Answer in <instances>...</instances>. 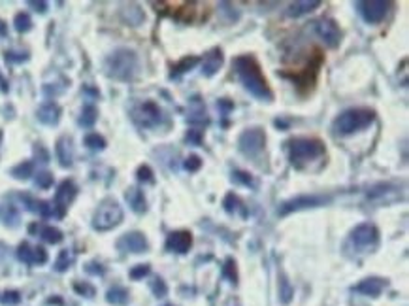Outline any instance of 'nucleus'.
<instances>
[{"instance_id":"nucleus-1","label":"nucleus","mask_w":409,"mask_h":306,"mask_svg":"<svg viewBox=\"0 0 409 306\" xmlns=\"http://www.w3.org/2000/svg\"><path fill=\"white\" fill-rule=\"evenodd\" d=\"M234 68L241 83L249 89V93L259 101H272V89L268 87L266 78L262 74L259 63L249 55H241L234 59Z\"/></svg>"},{"instance_id":"nucleus-2","label":"nucleus","mask_w":409,"mask_h":306,"mask_svg":"<svg viewBox=\"0 0 409 306\" xmlns=\"http://www.w3.org/2000/svg\"><path fill=\"white\" fill-rule=\"evenodd\" d=\"M287 151H289V159H291L292 167H296V169H304L311 161L324 157V153H326L322 142L315 140V138H294V140H289Z\"/></svg>"},{"instance_id":"nucleus-3","label":"nucleus","mask_w":409,"mask_h":306,"mask_svg":"<svg viewBox=\"0 0 409 306\" xmlns=\"http://www.w3.org/2000/svg\"><path fill=\"white\" fill-rule=\"evenodd\" d=\"M138 67V57L130 49H117L106 59V74L119 81L132 79Z\"/></svg>"},{"instance_id":"nucleus-4","label":"nucleus","mask_w":409,"mask_h":306,"mask_svg":"<svg viewBox=\"0 0 409 306\" xmlns=\"http://www.w3.org/2000/svg\"><path fill=\"white\" fill-rule=\"evenodd\" d=\"M375 119V112L370 108H352V110H345L334 119V131L338 135H352L356 131H360L364 127L372 123Z\"/></svg>"},{"instance_id":"nucleus-5","label":"nucleus","mask_w":409,"mask_h":306,"mask_svg":"<svg viewBox=\"0 0 409 306\" xmlns=\"http://www.w3.org/2000/svg\"><path fill=\"white\" fill-rule=\"evenodd\" d=\"M123 221V208L119 206L117 201L114 199H108L98 204L94 217H92V227L96 231H110L117 227Z\"/></svg>"},{"instance_id":"nucleus-6","label":"nucleus","mask_w":409,"mask_h":306,"mask_svg":"<svg viewBox=\"0 0 409 306\" xmlns=\"http://www.w3.org/2000/svg\"><path fill=\"white\" fill-rule=\"evenodd\" d=\"M153 8L164 15H174L175 19H179L183 23H189L194 19V11H196V4L194 2H155Z\"/></svg>"},{"instance_id":"nucleus-7","label":"nucleus","mask_w":409,"mask_h":306,"mask_svg":"<svg viewBox=\"0 0 409 306\" xmlns=\"http://www.w3.org/2000/svg\"><path fill=\"white\" fill-rule=\"evenodd\" d=\"M349 240L356 249H372L379 242V233L372 223H362L352 229Z\"/></svg>"},{"instance_id":"nucleus-8","label":"nucleus","mask_w":409,"mask_h":306,"mask_svg":"<svg viewBox=\"0 0 409 306\" xmlns=\"http://www.w3.org/2000/svg\"><path fill=\"white\" fill-rule=\"evenodd\" d=\"M356 10L360 11V15L368 23H379L385 19V15L390 10V2H385V0L356 2Z\"/></svg>"},{"instance_id":"nucleus-9","label":"nucleus","mask_w":409,"mask_h":306,"mask_svg":"<svg viewBox=\"0 0 409 306\" xmlns=\"http://www.w3.org/2000/svg\"><path fill=\"white\" fill-rule=\"evenodd\" d=\"M264 142H266V135H264L262 129H247V131L241 133L238 140L239 149L245 155H257L264 147Z\"/></svg>"},{"instance_id":"nucleus-10","label":"nucleus","mask_w":409,"mask_h":306,"mask_svg":"<svg viewBox=\"0 0 409 306\" xmlns=\"http://www.w3.org/2000/svg\"><path fill=\"white\" fill-rule=\"evenodd\" d=\"M315 31L324 40L326 45H330V47H338L340 45L341 31L334 19H319L317 25H315Z\"/></svg>"},{"instance_id":"nucleus-11","label":"nucleus","mask_w":409,"mask_h":306,"mask_svg":"<svg viewBox=\"0 0 409 306\" xmlns=\"http://www.w3.org/2000/svg\"><path fill=\"white\" fill-rule=\"evenodd\" d=\"M134 119H136L142 127H153V125H157L160 121L159 106L151 101L140 104L136 110H134Z\"/></svg>"},{"instance_id":"nucleus-12","label":"nucleus","mask_w":409,"mask_h":306,"mask_svg":"<svg viewBox=\"0 0 409 306\" xmlns=\"http://www.w3.org/2000/svg\"><path fill=\"white\" fill-rule=\"evenodd\" d=\"M76 195H78V187L74 185V181L72 180H64L60 185H58L57 195H55V203L53 204H55V208L58 210L60 217H64V214H66V206L74 201Z\"/></svg>"},{"instance_id":"nucleus-13","label":"nucleus","mask_w":409,"mask_h":306,"mask_svg":"<svg viewBox=\"0 0 409 306\" xmlns=\"http://www.w3.org/2000/svg\"><path fill=\"white\" fill-rule=\"evenodd\" d=\"M117 248L128 253H144L147 249V240L142 233H126L117 240Z\"/></svg>"},{"instance_id":"nucleus-14","label":"nucleus","mask_w":409,"mask_h":306,"mask_svg":"<svg viewBox=\"0 0 409 306\" xmlns=\"http://www.w3.org/2000/svg\"><path fill=\"white\" fill-rule=\"evenodd\" d=\"M193 246V237L189 231H175L166 238V249L175 253H187Z\"/></svg>"},{"instance_id":"nucleus-15","label":"nucleus","mask_w":409,"mask_h":306,"mask_svg":"<svg viewBox=\"0 0 409 306\" xmlns=\"http://www.w3.org/2000/svg\"><path fill=\"white\" fill-rule=\"evenodd\" d=\"M385 287H386V280L374 276V278H366V280H362L360 283H356V285L352 287V291H354V293H360V295H368V297H379Z\"/></svg>"},{"instance_id":"nucleus-16","label":"nucleus","mask_w":409,"mask_h":306,"mask_svg":"<svg viewBox=\"0 0 409 306\" xmlns=\"http://www.w3.org/2000/svg\"><path fill=\"white\" fill-rule=\"evenodd\" d=\"M326 201L324 197H298V199H292V201H287V203L281 206V214H291V212H296V210H302V208H313V206H319Z\"/></svg>"},{"instance_id":"nucleus-17","label":"nucleus","mask_w":409,"mask_h":306,"mask_svg":"<svg viewBox=\"0 0 409 306\" xmlns=\"http://www.w3.org/2000/svg\"><path fill=\"white\" fill-rule=\"evenodd\" d=\"M36 115H38V119L42 123L57 125L58 119H60V108H58V104H55V102H46V104H42L38 108Z\"/></svg>"},{"instance_id":"nucleus-18","label":"nucleus","mask_w":409,"mask_h":306,"mask_svg":"<svg viewBox=\"0 0 409 306\" xmlns=\"http://www.w3.org/2000/svg\"><path fill=\"white\" fill-rule=\"evenodd\" d=\"M202 72H204V76H213L217 70L221 68V65H223V51L221 49H211V51H207L204 55V61H202Z\"/></svg>"},{"instance_id":"nucleus-19","label":"nucleus","mask_w":409,"mask_h":306,"mask_svg":"<svg viewBox=\"0 0 409 306\" xmlns=\"http://www.w3.org/2000/svg\"><path fill=\"white\" fill-rule=\"evenodd\" d=\"M57 157L60 167H70L74 161V151H72V140L68 136H60L57 142Z\"/></svg>"},{"instance_id":"nucleus-20","label":"nucleus","mask_w":409,"mask_h":306,"mask_svg":"<svg viewBox=\"0 0 409 306\" xmlns=\"http://www.w3.org/2000/svg\"><path fill=\"white\" fill-rule=\"evenodd\" d=\"M126 201L130 204V208L136 212V214H144L147 210V204H146V197H144V191L140 187H130L126 191Z\"/></svg>"},{"instance_id":"nucleus-21","label":"nucleus","mask_w":409,"mask_h":306,"mask_svg":"<svg viewBox=\"0 0 409 306\" xmlns=\"http://www.w3.org/2000/svg\"><path fill=\"white\" fill-rule=\"evenodd\" d=\"M317 6H321V2L319 0H304V2H292L291 6H289V15L291 17H298V15H304V13H309V11H313Z\"/></svg>"},{"instance_id":"nucleus-22","label":"nucleus","mask_w":409,"mask_h":306,"mask_svg":"<svg viewBox=\"0 0 409 306\" xmlns=\"http://www.w3.org/2000/svg\"><path fill=\"white\" fill-rule=\"evenodd\" d=\"M0 221L8 227L19 225V214H17V210L13 206H10V204H2L0 206Z\"/></svg>"},{"instance_id":"nucleus-23","label":"nucleus","mask_w":409,"mask_h":306,"mask_svg":"<svg viewBox=\"0 0 409 306\" xmlns=\"http://www.w3.org/2000/svg\"><path fill=\"white\" fill-rule=\"evenodd\" d=\"M106 301L110 305H125L128 301V291L123 287H112L108 293H106Z\"/></svg>"},{"instance_id":"nucleus-24","label":"nucleus","mask_w":409,"mask_h":306,"mask_svg":"<svg viewBox=\"0 0 409 306\" xmlns=\"http://www.w3.org/2000/svg\"><path fill=\"white\" fill-rule=\"evenodd\" d=\"M96 117H98V112H96V108L94 106H85L83 110H81V115H80V125L81 127H85V129H89V127H92V125L96 123Z\"/></svg>"},{"instance_id":"nucleus-25","label":"nucleus","mask_w":409,"mask_h":306,"mask_svg":"<svg viewBox=\"0 0 409 306\" xmlns=\"http://www.w3.org/2000/svg\"><path fill=\"white\" fill-rule=\"evenodd\" d=\"M292 293H294V289H292L291 282L287 280L285 274H281V276H279V299L283 301L285 305H289L291 299H292Z\"/></svg>"},{"instance_id":"nucleus-26","label":"nucleus","mask_w":409,"mask_h":306,"mask_svg":"<svg viewBox=\"0 0 409 306\" xmlns=\"http://www.w3.org/2000/svg\"><path fill=\"white\" fill-rule=\"evenodd\" d=\"M32 170H34V165H32L30 161H25V163H21V165L13 167L12 176L13 178H19V180H27V178H30V176H32Z\"/></svg>"},{"instance_id":"nucleus-27","label":"nucleus","mask_w":409,"mask_h":306,"mask_svg":"<svg viewBox=\"0 0 409 306\" xmlns=\"http://www.w3.org/2000/svg\"><path fill=\"white\" fill-rule=\"evenodd\" d=\"M40 237L44 238L47 244H58L62 240V233L58 229H55V227H44L42 233H40Z\"/></svg>"},{"instance_id":"nucleus-28","label":"nucleus","mask_w":409,"mask_h":306,"mask_svg":"<svg viewBox=\"0 0 409 306\" xmlns=\"http://www.w3.org/2000/svg\"><path fill=\"white\" fill-rule=\"evenodd\" d=\"M123 17L126 19V23H130V25H138V23L142 21V11H140V8L138 6H134V4H128L125 10H123Z\"/></svg>"},{"instance_id":"nucleus-29","label":"nucleus","mask_w":409,"mask_h":306,"mask_svg":"<svg viewBox=\"0 0 409 306\" xmlns=\"http://www.w3.org/2000/svg\"><path fill=\"white\" fill-rule=\"evenodd\" d=\"M223 276L227 278L230 283H238V271H236V263L232 259H227L225 265H223Z\"/></svg>"},{"instance_id":"nucleus-30","label":"nucleus","mask_w":409,"mask_h":306,"mask_svg":"<svg viewBox=\"0 0 409 306\" xmlns=\"http://www.w3.org/2000/svg\"><path fill=\"white\" fill-rule=\"evenodd\" d=\"M13 25H15V31H17V33H29L30 27H32V21H30L29 13H17Z\"/></svg>"},{"instance_id":"nucleus-31","label":"nucleus","mask_w":409,"mask_h":306,"mask_svg":"<svg viewBox=\"0 0 409 306\" xmlns=\"http://www.w3.org/2000/svg\"><path fill=\"white\" fill-rule=\"evenodd\" d=\"M85 146L91 147V149H104L106 147V138L102 135H96V133L87 135L85 136Z\"/></svg>"},{"instance_id":"nucleus-32","label":"nucleus","mask_w":409,"mask_h":306,"mask_svg":"<svg viewBox=\"0 0 409 306\" xmlns=\"http://www.w3.org/2000/svg\"><path fill=\"white\" fill-rule=\"evenodd\" d=\"M196 63H198V57H187V59H183L181 63H177V65L174 67V70H172V76H177V74H181V72L191 70Z\"/></svg>"},{"instance_id":"nucleus-33","label":"nucleus","mask_w":409,"mask_h":306,"mask_svg":"<svg viewBox=\"0 0 409 306\" xmlns=\"http://www.w3.org/2000/svg\"><path fill=\"white\" fill-rule=\"evenodd\" d=\"M36 185H38L40 189H47V187H51V185H53V174H51V172H47V170L38 172V174H36Z\"/></svg>"},{"instance_id":"nucleus-34","label":"nucleus","mask_w":409,"mask_h":306,"mask_svg":"<svg viewBox=\"0 0 409 306\" xmlns=\"http://www.w3.org/2000/svg\"><path fill=\"white\" fill-rule=\"evenodd\" d=\"M223 206H225V210H227L228 214H234V212H238V208L241 206V203H239V199L234 195V193H228L227 197H225Z\"/></svg>"},{"instance_id":"nucleus-35","label":"nucleus","mask_w":409,"mask_h":306,"mask_svg":"<svg viewBox=\"0 0 409 306\" xmlns=\"http://www.w3.org/2000/svg\"><path fill=\"white\" fill-rule=\"evenodd\" d=\"M17 257L27 263V265H32V246H29L27 242H23L19 248H17Z\"/></svg>"},{"instance_id":"nucleus-36","label":"nucleus","mask_w":409,"mask_h":306,"mask_svg":"<svg viewBox=\"0 0 409 306\" xmlns=\"http://www.w3.org/2000/svg\"><path fill=\"white\" fill-rule=\"evenodd\" d=\"M151 289H153L155 297H164V295L168 293V287H166V283H164L162 278H155L151 282Z\"/></svg>"},{"instance_id":"nucleus-37","label":"nucleus","mask_w":409,"mask_h":306,"mask_svg":"<svg viewBox=\"0 0 409 306\" xmlns=\"http://www.w3.org/2000/svg\"><path fill=\"white\" fill-rule=\"evenodd\" d=\"M68 267H70L68 251H60V255L57 257V263H55V271H57V272H64V271H68Z\"/></svg>"},{"instance_id":"nucleus-38","label":"nucleus","mask_w":409,"mask_h":306,"mask_svg":"<svg viewBox=\"0 0 409 306\" xmlns=\"http://www.w3.org/2000/svg\"><path fill=\"white\" fill-rule=\"evenodd\" d=\"M47 261V251L42 246L32 248V265H44Z\"/></svg>"},{"instance_id":"nucleus-39","label":"nucleus","mask_w":409,"mask_h":306,"mask_svg":"<svg viewBox=\"0 0 409 306\" xmlns=\"http://www.w3.org/2000/svg\"><path fill=\"white\" fill-rule=\"evenodd\" d=\"M74 289L80 295H83V297H94V287L87 282H76L74 283Z\"/></svg>"},{"instance_id":"nucleus-40","label":"nucleus","mask_w":409,"mask_h":306,"mask_svg":"<svg viewBox=\"0 0 409 306\" xmlns=\"http://www.w3.org/2000/svg\"><path fill=\"white\" fill-rule=\"evenodd\" d=\"M149 272H151V267L149 265H138V267H134L132 271H130V278L132 280H142V278H146Z\"/></svg>"},{"instance_id":"nucleus-41","label":"nucleus","mask_w":409,"mask_h":306,"mask_svg":"<svg viewBox=\"0 0 409 306\" xmlns=\"http://www.w3.org/2000/svg\"><path fill=\"white\" fill-rule=\"evenodd\" d=\"M2 305H8V306H12V305H19V301H21V295L17 293V291H6V293L2 295Z\"/></svg>"},{"instance_id":"nucleus-42","label":"nucleus","mask_w":409,"mask_h":306,"mask_svg":"<svg viewBox=\"0 0 409 306\" xmlns=\"http://www.w3.org/2000/svg\"><path fill=\"white\" fill-rule=\"evenodd\" d=\"M187 142H189V144H194V146H200V144H202V131H198V129H189V133H187Z\"/></svg>"},{"instance_id":"nucleus-43","label":"nucleus","mask_w":409,"mask_h":306,"mask_svg":"<svg viewBox=\"0 0 409 306\" xmlns=\"http://www.w3.org/2000/svg\"><path fill=\"white\" fill-rule=\"evenodd\" d=\"M202 167V159L198 157V155H191V157L185 161V169L189 170V172H193V170H198Z\"/></svg>"},{"instance_id":"nucleus-44","label":"nucleus","mask_w":409,"mask_h":306,"mask_svg":"<svg viewBox=\"0 0 409 306\" xmlns=\"http://www.w3.org/2000/svg\"><path fill=\"white\" fill-rule=\"evenodd\" d=\"M136 176H138V180H142V181H151L153 180V172H151V169H149L147 165L140 167L138 172H136Z\"/></svg>"},{"instance_id":"nucleus-45","label":"nucleus","mask_w":409,"mask_h":306,"mask_svg":"<svg viewBox=\"0 0 409 306\" xmlns=\"http://www.w3.org/2000/svg\"><path fill=\"white\" fill-rule=\"evenodd\" d=\"M232 180H236V181H241V183H245V185H249L251 181V176L249 174H245L243 170H234V174H232Z\"/></svg>"},{"instance_id":"nucleus-46","label":"nucleus","mask_w":409,"mask_h":306,"mask_svg":"<svg viewBox=\"0 0 409 306\" xmlns=\"http://www.w3.org/2000/svg\"><path fill=\"white\" fill-rule=\"evenodd\" d=\"M217 106H219V110L223 113H228L234 110V102H230L228 99H221V101L217 102Z\"/></svg>"},{"instance_id":"nucleus-47","label":"nucleus","mask_w":409,"mask_h":306,"mask_svg":"<svg viewBox=\"0 0 409 306\" xmlns=\"http://www.w3.org/2000/svg\"><path fill=\"white\" fill-rule=\"evenodd\" d=\"M6 59L12 61V63H23V61L29 59V53H12V51H8V53H6Z\"/></svg>"},{"instance_id":"nucleus-48","label":"nucleus","mask_w":409,"mask_h":306,"mask_svg":"<svg viewBox=\"0 0 409 306\" xmlns=\"http://www.w3.org/2000/svg\"><path fill=\"white\" fill-rule=\"evenodd\" d=\"M30 6H32L36 11H40V13H44V11L47 10V2H30Z\"/></svg>"},{"instance_id":"nucleus-49","label":"nucleus","mask_w":409,"mask_h":306,"mask_svg":"<svg viewBox=\"0 0 409 306\" xmlns=\"http://www.w3.org/2000/svg\"><path fill=\"white\" fill-rule=\"evenodd\" d=\"M85 271H87V272H94V274H102L104 269H102V267H98V265H87V267H85Z\"/></svg>"},{"instance_id":"nucleus-50","label":"nucleus","mask_w":409,"mask_h":306,"mask_svg":"<svg viewBox=\"0 0 409 306\" xmlns=\"http://www.w3.org/2000/svg\"><path fill=\"white\" fill-rule=\"evenodd\" d=\"M164 306H174V305H164Z\"/></svg>"}]
</instances>
